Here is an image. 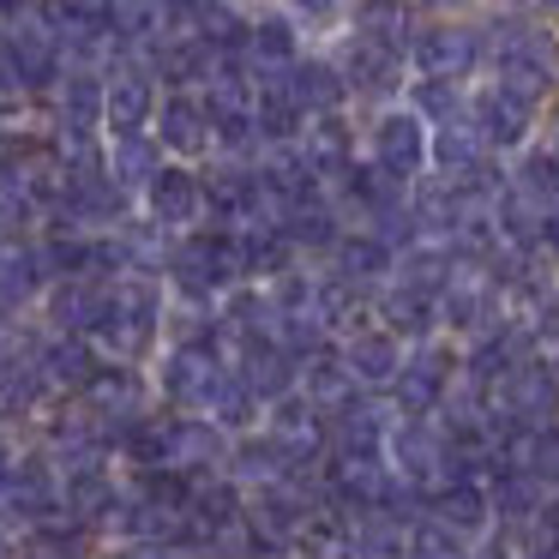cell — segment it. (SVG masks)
<instances>
[{"instance_id": "obj_1", "label": "cell", "mask_w": 559, "mask_h": 559, "mask_svg": "<svg viewBox=\"0 0 559 559\" xmlns=\"http://www.w3.org/2000/svg\"><path fill=\"white\" fill-rule=\"evenodd\" d=\"M247 283V247L229 229H193L169 247V265H163V289L175 307H199V313H217L223 295H235Z\"/></svg>"}, {"instance_id": "obj_2", "label": "cell", "mask_w": 559, "mask_h": 559, "mask_svg": "<svg viewBox=\"0 0 559 559\" xmlns=\"http://www.w3.org/2000/svg\"><path fill=\"white\" fill-rule=\"evenodd\" d=\"M487 73V43L481 19H451L427 7L409 31V79H451V85H475Z\"/></svg>"}, {"instance_id": "obj_3", "label": "cell", "mask_w": 559, "mask_h": 559, "mask_svg": "<svg viewBox=\"0 0 559 559\" xmlns=\"http://www.w3.org/2000/svg\"><path fill=\"white\" fill-rule=\"evenodd\" d=\"M67 518L61 506V469H55V457L43 445L19 451V463L7 469V481H0V530L13 535V542H25V535H37L43 523Z\"/></svg>"}, {"instance_id": "obj_4", "label": "cell", "mask_w": 559, "mask_h": 559, "mask_svg": "<svg viewBox=\"0 0 559 559\" xmlns=\"http://www.w3.org/2000/svg\"><path fill=\"white\" fill-rule=\"evenodd\" d=\"M457 385H463V343L433 337V343H421V349H409V361H403L397 385L385 391V403H391L397 421H433Z\"/></svg>"}, {"instance_id": "obj_5", "label": "cell", "mask_w": 559, "mask_h": 559, "mask_svg": "<svg viewBox=\"0 0 559 559\" xmlns=\"http://www.w3.org/2000/svg\"><path fill=\"white\" fill-rule=\"evenodd\" d=\"M223 373H229V355L223 349H199V343H163V355L151 361V391H157V409L169 415H205L217 397Z\"/></svg>"}, {"instance_id": "obj_6", "label": "cell", "mask_w": 559, "mask_h": 559, "mask_svg": "<svg viewBox=\"0 0 559 559\" xmlns=\"http://www.w3.org/2000/svg\"><path fill=\"white\" fill-rule=\"evenodd\" d=\"M205 223L229 235L283 223L265 181H259V163H205Z\"/></svg>"}, {"instance_id": "obj_7", "label": "cell", "mask_w": 559, "mask_h": 559, "mask_svg": "<svg viewBox=\"0 0 559 559\" xmlns=\"http://www.w3.org/2000/svg\"><path fill=\"white\" fill-rule=\"evenodd\" d=\"M535 115L542 109H535L530 97L493 85V79H475L469 85V127H475V139H481V151L493 163L523 157V151L535 145Z\"/></svg>"}, {"instance_id": "obj_8", "label": "cell", "mask_w": 559, "mask_h": 559, "mask_svg": "<svg viewBox=\"0 0 559 559\" xmlns=\"http://www.w3.org/2000/svg\"><path fill=\"white\" fill-rule=\"evenodd\" d=\"M427 145H433V133H427L403 103H397V109L367 115V151H361V157L373 163L385 181L409 187V193L427 181Z\"/></svg>"}, {"instance_id": "obj_9", "label": "cell", "mask_w": 559, "mask_h": 559, "mask_svg": "<svg viewBox=\"0 0 559 559\" xmlns=\"http://www.w3.org/2000/svg\"><path fill=\"white\" fill-rule=\"evenodd\" d=\"M109 91H103V139H139L157 127V109H163V85L145 61H115L103 67Z\"/></svg>"}, {"instance_id": "obj_10", "label": "cell", "mask_w": 559, "mask_h": 559, "mask_svg": "<svg viewBox=\"0 0 559 559\" xmlns=\"http://www.w3.org/2000/svg\"><path fill=\"white\" fill-rule=\"evenodd\" d=\"M139 217L163 235H193L205 229V169H187V163H163V175L145 187L139 199Z\"/></svg>"}, {"instance_id": "obj_11", "label": "cell", "mask_w": 559, "mask_h": 559, "mask_svg": "<svg viewBox=\"0 0 559 559\" xmlns=\"http://www.w3.org/2000/svg\"><path fill=\"white\" fill-rule=\"evenodd\" d=\"M73 403H85V409L97 415L103 427H109V445H115V433H121V427H133L139 415L157 409V391H151V367L103 361V367H97V379L85 385V397H73Z\"/></svg>"}, {"instance_id": "obj_12", "label": "cell", "mask_w": 559, "mask_h": 559, "mask_svg": "<svg viewBox=\"0 0 559 559\" xmlns=\"http://www.w3.org/2000/svg\"><path fill=\"white\" fill-rule=\"evenodd\" d=\"M151 139L163 145L169 163H187V169H205L217 157V139H211V109L199 91H163V109H157V127Z\"/></svg>"}, {"instance_id": "obj_13", "label": "cell", "mask_w": 559, "mask_h": 559, "mask_svg": "<svg viewBox=\"0 0 559 559\" xmlns=\"http://www.w3.org/2000/svg\"><path fill=\"white\" fill-rule=\"evenodd\" d=\"M506 319H511L506 295H499L481 271H463V277L439 295V337H451V343H475V337H487V331H499Z\"/></svg>"}, {"instance_id": "obj_14", "label": "cell", "mask_w": 559, "mask_h": 559, "mask_svg": "<svg viewBox=\"0 0 559 559\" xmlns=\"http://www.w3.org/2000/svg\"><path fill=\"white\" fill-rule=\"evenodd\" d=\"M229 451H235V439L211 415H169V469H181L187 481H199V487L217 481L229 469Z\"/></svg>"}, {"instance_id": "obj_15", "label": "cell", "mask_w": 559, "mask_h": 559, "mask_svg": "<svg viewBox=\"0 0 559 559\" xmlns=\"http://www.w3.org/2000/svg\"><path fill=\"white\" fill-rule=\"evenodd\" d=\"M109 295L115 283H97V277H73V283H55L37 307V325L49 337H91L109 313Z\"/></svg>"}, {"instance_id": "obj_16", "label": "cell", "mask_w": 559, "mask_h": 559, "mask_svg": "<svg viewBox=\"0 0 559 559\" xmlns=\"http://www.w3.org/2000/svg\"><path fill=\"white\" fill-rule=\"evenodd\" d=\"M283 85H289L295 109H301L307 121H319V115H343V109H355L349 79L337 73V61H331L325 49H307L301 61H295L289 73H283Z\"/></svg>"}, {"instance_id": "obj_17", "label": "cell", "mask_w": 559, "mask_h": 559, "mask_svg": "<svg viewBox=\"0 0 559 559\" xmlns=\"http://www.w3.org/2000/svg\"><path fill=\"white\" fill-rule=\"evenodd\" d=\"M97 367H103V355H97V343H91V337H49V331H43L37 373H43V385L55 391V403L85 397V385L97 379Z\"/></svg>"}, {"instance_id": "obj_18", "label": "cell", "mask_w": 559, "mask_h": 559, "mask_svg": "<svg viewBox=\"0 0 559 559\" xmlns=\"http://www.w3.org/2000/svg\"><path fill=\"white\" fill-rule=\"evenodd\" d=\"M427 518L445 523L451 535H463L469 547H481L487 535L499 530L493 499H487V481H439L433 493H427Z\"/></svg>"}, {"instance_id": "obj_19", "label": "cell", "mask_w": 559, "mask_h": 559, "mask_svg": "<svg viewBox=\"0 0 559 559\" xmlns=\"http://www.w3.org/2000/svg\"><path fill=\"white\" fill-rule=\"evenodd\" d=\"M373 295L379 289H355V283H343V277H325L319 271V295H313V319H319V331H325L331 343H355L361 331H373L379 319H373Z\"/></svg>"}, {"instance_id": "obj_20", "label": "cell", "mask_w": 559, "mask_h": 559, "mask_svg": "<svg viewBox=\"0 0 559 559\" xmlns=\"http://www.w3.org/2000/svg\"><path fill=\"white\" fill-rule=\"evenodd\" d=\"M301 151H307V163H313V175L331 187L343 169H349V163H361L367 133L355 127V109H343V115H319V121H307Z\"/></svg>"}, {"instance_id": "obj_21", "label": "cell", "mask_w": 559, "mask_h": 559, "mask_svg": "<svg viewBox=\"0 0 559 559\" xmlns=\"http://www.w3.org/2000/svg\"><path fill=\"white\" fill-rule=\"evenodd\" d=\"M343 367H349V379L355 385L367 391V397H385L391 385H397V373H403V361H409V349H403L397 337H391V331H361V337L355 343H343Z\"/></svg>"}, {"instance_id": "obj_22", "label": "cell", "mask_w": 559, "mask_h": 559, "mask_svg": "<svg viewBox=\"0 0 559 559\" xmlns=\"http://www.w3.org/2000/svg\"><path fill=\"white\" fill-rule=\"evenodd\" d=\"M319 271H325V277L355 283V289H385V283L397 277V253H391L373 229H349L337 241V253H331Z\"/></svg>"}, {"instance_id": "obj_23", "label": "cell", "mask_w": 559, "mask_h": 559, "mask_svg": "<svg viewBox=\"0 0 559 559\" xmlns=\"http://www.w3.org/2000/svg\"><path fill=\"white\" fill-rule=\"evenodd\" d=\"M373 319H379V331H391V337L403 343V349H421V343L439 337V301L403 289V283H385V289L373 295Z\"/></svg>"}, {"instance_id": "obj_24", "label": "cell", "mask_w": 559, "mask_h": 559, "mask_svg": "<svg viewBox=\"0 0 559 559\" xmlns=\"http://www.w3.org/2000/svg\"><path fill=\"white\" fill-rule=\"evenodd\" d=\"M301 55H307V37L295 31L289 7H253V37H247L253 73H289Z\"/></svg>"}, {"instance_id": "obj_25", "label": "cell", "mask_w": 559, "mask_h": 559, "mask_svg": "<svg viewBox=\"0 0 559 559\" xmlns=\"http://www.w3.org/2000/svg\"><path fill=\"white\" fill-rule=\"evenodd\" d=\"M235 373L253 385V397L265 403V409H271L277 397H289V391H301V361H295V355L283 349L277 337H271V343H253V349L235 355Z\"/></svg>"}, {"instance_id": "obj_26", "label": "cell", "mask_w": 559, "mask_h": 559, "mask_svg": "<svg viewBox=\"0 0 559 559\" xmlns=\"http://www.w3.org/2000/svg\"><path fill=\"white\" fill-rule=\"evenodd\" d=\"M163 163H169V157H163V145H157L151 133H139V139H109V151H103V169H109V181L121 187L133 205L145 199V187L163 175Z\"/></svg>"}, {"instance_id": "obj_27", "label": "cell", "mask_w": 559, "mask_h": 559, "mask_svg": "<svg viewBox=\"0 0 559 559\" xmlns=\"http://www.w3.org/2000/svg\"><path fill=\"white\" fill-rule=\"evenodd\" d=\"M457 277H463V265H457V253H451V241H415L409 253L397 259V277H391V283H403V289L439 301Z\"/></svg>"}, {"instance_id": "obj_28", "label": "cell", "mask_w": 559, "mask_h": 559, "mask_svg": "<svg viewBox=\"0 0 559 559\" xmlns=\"http://www.w3.org/2000/svg\"><path fill=\"white\" fill-rule=\"evenodd\" d=\"M481 163H487V151H481V139H475L469 115L451 121V127H433V145H427V175H433V181H463V175H475Z\"/></svg>"}, {"instance_id": "obj_29", "label": "cell", "mask_w": 559, "mask_h": 559, "mask_svg": "<svg viewBox=\"0 0 559 559\" xmlns=\"http://www.w3.org/2000/svg\"><path fill=\"white\" fill-rule=\"evenodd\" d=\"M301 397L313 403L319 415H337V409H349L355 397H367V391L349 379L343 355H337V349H325V355H313V361H301Z\"/></svg>"}, {"instance_id": "obj_30", "label": "cell", "mask_w": 559, "mask_h": 559, "mask_svg": "<svg viewBox=\"0 0 559 559\" xmlns=\"http://www.w3.org/2000/svg\"><path fill=\"white\" fill-rule=\"evenodd\" d=\"M403 109L433 133V127H451L469 115V85H451V79H409L403 85Z\"/></svg>"}, {"instance_id": "obj_31", "label": "cell", "mask_w": 559, "mask_h": 559, "mask_svg": "<svg viewBox=\"0 0 559 559\" xmlns=\"http://www.w3.org/2000/svg\"><path fill=\"white\" fill-rule=\"evenodd\" d=\"M241 247H247V283H259V289H271V283H283L289 271L307 265V259L289 247V235H283L277 223H271V229H247Z\"/></svg>"}, {"instance_id": "obj_32", "label": "cell", "mask_w": 559, "mask_h": 559, "mask_svg": "<svg viewBox=\"0 0 559 559\" xmlns=\"http://www.w3.org/2000/svg\"><path fill=\"white\" fill-rule=\"evenodd\" d=\"M205 415H211V421H217L229 439H247V433H259V427H265V403H259L253 385L235 373V361H229V373H223V385H217V397H211Z\"/></svg>"}, {"instance_id": "obj_33", "label": "cell", "mask_w": 559, "mask_h": 559, "mask_svg": "<svg viewBox=\"0 0 559 559\" xmlns=\"http://www.w3.org/2000/svg\"><path fill=\"white\" fill-rule=\"evenodd\" d=\"M247 37H253V7L199 0V43L211 55H247Z\"/></svg>"}, {"instance_id": "obj_34", "label": "cell", "mask_w": 559, "mask_h": 559, "mask_svg": "<svg viewBox=\"0 0 559 559\" xmlns=\"http://www.w3.org/2000/svg\"><path fill=\"white\" fill-rule=\"evenodd\" d=\"M289 559H355V523L337 511H313L307 530L295 535Z\"/></svg>"}, {"instance_id": "obj_35", "label": "cell", "mask_w": 559, "mask_h": 559, "mask_svg": "<svg viewBox=\"0 0 559 559\" xmlns=\"http://www.w3.org/2000/svg\"><path fill=\"white\" fill-rule=\"evenodd\" d=\"M355 559H409V530L391 518H355Z\"/></svg>"}, {"instance_id": "obj_36", "label": "cell", "mask_w": 559, "mask_h": 559, "mask_svg": "<svg viewBox=\"0 0 559 559\" xmlns=\"http://www.w3.org/2000/svg\"><path fill=\"white\" fill-rule=\"evenodd\" d=\"M97 559H181V554L163 547V542H127V547H103Z\"/></svg>"}, {"instance_id": "obj_37", "label": "cell", "mask_w": 559, "mask_h": 559, "mask_svg": "<svg viewBox=\"0 0 559 559\" xmlns=\"http://www.w3.org/2000/svg\"><path fill=\"white\" fill-rule=\"evenodd\" d=\"M523 535H535V542H554L559 547V493H547V506H542V518L530 523Z\"/></svg>"}, {"instance_id": "obj_38", "label": "cell", "mask_w": 559, "mask_h": 559, "mask_svg": "<svg viewBox=\"0 0 559 559\" xmlns=\"http://www.w3.org/2000/svg\"><path fill=\"white\" fill-rule=\"evenodd\" d=\"M542 259H559V211H547L542 223Z\"/></svg>"}, {"instance_id": "obj_39", "label": "cell", "mask_w": 559, "mask_h": 559, "mask_svg": "<svg viewBox=\"0 0 559 559\" xmlns=\"http://www.w3.org/2000/svg\"><path fill=\"white\" fill-rule=\"evenodd\" d=\"M19 554H25V547H19V542H13V535L0 530V559H19Z\"/></svg>"}, {"instance_id": "obj_40", "label": "cell", "mask_w": 559, "mask_h": 559, "mask_svg": "<svg viewBox=\"0 0 559 559\" xmlns=\"http://www.w3.org/2000/svg\"><path fill=\"white\" fill-rule=\"evenodd\" d=\"M554 151H559V121H554Z\"/></svg>"}]
</instances>
